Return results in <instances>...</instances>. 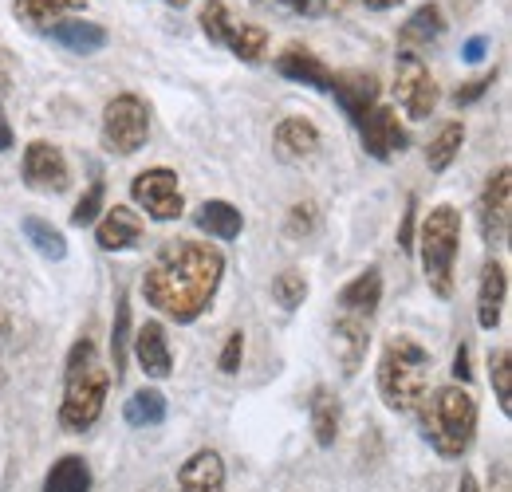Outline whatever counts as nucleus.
I'll use <instances>...</instances> for the list:
<instances>
[{"instance_id":"ddd939ff","label":"nucleus","mask_w":512,"mask_h":492,"mask_svg":"<svg viewBox=\"0 0 512 492\" xmlns=\"http://www.w3.org/2000/svg\"><path fill=\"white\" fill-rule=\"evenodd\" d=\"M359 138H363V150L371 158H379V162H390L394 154H402L410 146V134H406V126L398 123L394 107H375L359 126Z\"/></svg>"},{"instance_id":"aec40b11","label":"nucleus","mask_w":512,"mask_h":492,"mask_svg":"<svg viewBox=\"0 0 512 492\" xmlns=\"http://www.w3.org/2000/svg\"><path fill=\"white\" fill-rule=\"evenodd\" d=\"M335 304H339V315L371 319L379 311V304H383V276H379V268H367L351 284H343L339 296H335Z\"/></svg>"},{"instance_id":"37998d69","label":"nucleus","mask_w":512,"mask_h":492,"mask_svg":"<svg viewBox=\"0 0 512 492\" xmlns=\"http://www.w3.org/2000/svg\"><path fill=\"white\" fill-rule=\"evenodd\" d=\"M276 4H284V8H288V12H296V16L316 12V0H276Z\"/></svg>"},{"instance_id":"b1692460","label":"nucleus","mask_w":512,"mask_h":492,"mask_svg":"<svg viewBox=\"0 0 512 492\" xmlns=\"http://www.w3.org/2000/svg\"><path fill=\"white\" fill-rule=\"evenodd\" d=\"M193 225H197L201 233H209L213 241H237L241 229H245V217H241V209L229 205V201H201L197 213H193Z\"/></svg>"},{"instance_id":"a211bd4d","label":"nucleus","mask_w":512,"mask_h":492,"mask_svg":"<svg viewBox=\"0 0 512 492\" xmlns=\"http://www.w3.org/2000/svg\"><path fill=\"white\" fill-rule=\"evenodd\" d=\"M276 71H280L284 79H292V83L312 87V91H331V67H327L316 52L300 48V44H292V48H284V52L276 56Z\"/></svg>"},{"instance_id":"4468645a","label":"nucleus","mask_w":512,"mask_h":492,"mask_svg":"<svg viewBox=\"0 0 512 492\" xmlns=\"http://www.w3.org/2000/svg\"><path fill=\"white\" fill-rule=\"evenodd\" d=\"M134 355L146 378H170L174 374V355H170V339L166 327L158 319H146L134 335Z\"/></svg>"},{"instance_id":"39448f33","label":"nucleus","mask_w":512,"mask_h":492,"mask_svg":"<svg viewBox=\"0 0 512 492\" xmlns=\"http://www.w3.org/2000/svg\"><path fill=\"white\" fill-rule=\"evenodd\" d=\"M457 248H461V213L453 205H434L418 229V256H422V276L430 292L442 300L453 296Z\"/></svg>"},{"instance_id":"2eb2a0df","label":"nucleus","mask_w":512,"mask_h":492,"mask_svg":"<svg viewBox=\"0 0 512 492\" xmlns=\"http://www.w3.org/2000/svg\"><path fill=\"white\" fill-rule=\"evenodd\" d=\"M331 347H335V359L343 374H355L367 359V347H371V327L367 319L359 315H339L335 319V331H331Z\"/></svg>"},{"instance_id":"9b49d317","label":"nucleus","mask_w":512,"mask_h":492,"mask_svg":"<svg viewBox=\"0 0 512 492\" xmlns=\"http://www.w3.org/2000/svg\"><path fill=\"white\" fill-rule=\"evenodd\" d=\"M24 185L36 193H64L71 185V170L60 146L36 138L24 146Z\"/></svg>"},{"instance_id":"423d86ee","label":"nucleus","mask_w":512,"mask_h":492,"mask_svg":"<svg viewBox=\"0 0 512 492\" xmlns=\"http://www.w3.org/2000/svg\"><path fill=\"white\" fill-rule=\"evenodd\" d=\"M150 138V107L146 99H138L134 91L115 95L107 107H103V146L119 158H130L146 146Z\"/></svg>"},{"instance_id":"5701e85b","label":"nucleus","mask_w":512,"mask_h":492,"mask_svg":"<svg viewBox=\"0 0 512 492\" xmlns=\"http://www.w3.org/2000/svg\"><path fill=\"white\" fill-rule=\"evenodd\" d=\"M276 150H280V158H288V162L312 158V154L320 150V126L312 123V119H300V115L284 119V123L276 126Z\"/></svg>"},{"instance_id":"f3484780","label":"nucleus","mask_w":512,"mask_h":492,"mask_svg":"<svg viewBox=\"0 0 512 492\" xmlns=\"http://www.w3.org/2000/svg\"><path fill=\"white\" fill-rule=\"evenodd\" d=\"M505 296H509V268L501 260H489L481 268V288H477V323L485 331H493L501 323L505 311Z\"/></svg>"},{"instance_id":"09e8293b","label":"nucleus","mask_w":512,"mask_h":492,"mask_svg":"<svg viewBox=\"0 0 512 492\" xmlns=\"http://www.w3.org/2000/svg\"><path fill=\"white\" fill-rule=\"evenodd\" d=\"M162 4H170V8H186L190 0H162Z\"/></svg>"},{"instance_id":"4be33fe9","label":"nucleus","mask_w":512,"mask_h":492,"mask_svg":"<svg viewBox=\"0 0 512 492\" xmlns=\"http://www.w3.org/2000/svg\"><path fill=\"white\" fill-rule=\"evenodd\" d=\"M178 489L182 492H225V461L217 449H197L190 461L178 469Z\"/></svg>"},{"instance_id":"e433bc0d","label":"nucleus","mask_w":512,"mask_h":492,"mask_svg":"<svg viewBox=\"0 0 512 492\" xmlns=\"http://www.w3.org/2000/svg\"><path fill=\"white\" fill-rule=\"evenodd\" d=\"M241 359H245V331H229L217 367H221V374H237V370H241Z\"/></svg>"},{"instance_id":"412c9836","label":"nucleus","mask_w":512,"mask_h":492,"mask_svg":"<svg viewBox=\"0 0 512 492\" xmlns=\"http://www.w3.org/2000/svg\"><path fill=\"white\" fill-rule=\"evenodd\" d=\"M44 36H52L60 48L75 52V56H95V52H103L111 44V32L103 24H95V20H56Z\"/></svg>"},{"instance_id":"a18cd8bd","label":"nucleus","mask_w":512,"mask_h":492,"mask_svg":"<svg viewBox=\"0 0 512 492\" xmlns=\"http://www.w3.org/2000/svg\"><path fill=\"white\" fill-rule=\"evenodd\" d=\"M367 8H375V12H386V8H398L402 0H363Z\"/></svg>"},{"instance_id":"58836bf2","label":"nucleus","mask_w":512,"mask_h":492,"mask_svg":"<svg viewBox=\"0 0 512 492\" xmlns=\"http://www.w3.org/2000/svg\"><path fill=\"white\" fill-rule=\"evenodd\" d=\"M485 52H489V36H469V40L461 44V60L465 63H481Z\"/></svg>"},{"instance_id":"473e14b6","label":"nucleus","mask_w":512,"mask_h":492,"mask_svg":"<svg viewBox=\"0 0 512 492\" xmlns=\"http://www.w3.org/2000/svg\"><path fill=\"white\" fill-rule=\"evenodd\" d=\"M272 300H276L284 311L300 308V304L308 300V280H304V272H296V268L280 272V276L272 280Z\"/></svg>"},{"instance_id":"c9c22d12","label":"nucleus","mask_w":512,"mask_h":492,"mask_svg":"<svg viewBox=\"0 0 512 492\" xmlns=\"http://www.w3.org/2000/svg\"><path fill=\"white\" fill-rule=\"evenodd\" d=\"M493 83H497V67L485 71V75H477V79H469L465 87H457V91H453V107H469V103H477Z\"/></svg>"},{"instance_id":"c756f323","label":"nucleus","mask_w":512,"mask_h":492,"mask_svg":"<svg viewBox=\"0 0 512 492\" xmlns=\"http://www.w3.org/2000/svg\"><path fill=\"white\" fill-rule=\"evenodd\" d=\"M20 229H24L28 245L36 248L40 256H48V260H64V256H67L64 233H60L56 225H48L44 217H24V221H20Z\"/></svg>"},{"instance_id":"bb28decb","label":"nucleus","mask_w":512,"mask_h":492,"mask_svg":"<svg viewBox=\"0 0 512 492\" xmlns=\"http://www.w3.org/2000/svg\"><path fill=\"white\" fill-rule=\"evenodd\" d=\"M123 418L138 430H150V426H162L166 422V394L154 390V386H142L134 390L123 406Z\"/></svg>"},{"instance_id":"2f4dec72","label":"nucleus","mask_w":512,"mask_h":492,"mask_svg":"<svg viewBox=\"0 0 512 492\" xmlns=\"http://www.w3.org/2000/svg\"><path fill=\"white\" fill-rule=\"evenodd\" d=\"M489 382H493V394H497L501 414H512V351L509 347L489 351Z\"/></svg>"},{"instance_id":"4c0bfd02","label":"nucleus","mask_w":512,"mask_h":492,"mask_svg":"<svg viewBox=\"0 0 512 492\" xmlns=\"http://www.w3.org/2000/svg\"><path fill=\"white\" fill-rule=\"evenodd\" d=\"M414 225H418V197H406V213H402V225H398V248L402 252H414Z\"/></svg>"},{"instance_id":"a878e982","label":"nucleus","mask_w":512,"mask_h":492,"mask_svg":"<svg viewBox=\"0 0 512 492\" xmlns=\"http://www.w3.org/2000/svg\"><path fill=\"white\" fill-rule=\"evenodd\" d=\"M44 492H91V465L79 453H64L48 477H44Z\"/></svg>"},{"instance_id":"9d476101","label":"nucleus","mask_w":512,"mask_h":492,"mask_svg":"<svg viewBox=\"0 0 512 492\" xmlns=\"http://www.w3.org/2000/svg\"><path fill=\"white\" fill-rule=\"evenodd\" d=\"M509 193H512V174L509 166H501L497 174H489V182L481 189V201H477V229H481V241L493 245H505L509 237Z\"/></svg>"},{"instance_id":"dca6fc26","label":"nucleus","mask_w":512,"mask_h":492,"mask_svg":"<svg viewBox=\"0 0 512 492\" xmlns=\"http://www.w3.org/2000/svg\"><path fill=\"white\" fill-rule=\"evenodd\" d=\"M142 233H146V225H142V217L127 209V205H111L107 213H103V221H99V229H95V241L103 252H123V248H134L142 241Z\"/></svg>"},{"instance_id":"49530a36","label":"nucleus","mask_w":512,"mask_h":492,"mask_svg":"<svg viewBox=\"0 0 512 492\" xmlns=\"http://www.w3.org/2000/svg\"><path fill=\"white\" fill-rule=\"evenodd\" d=\"M347 0H323V12H339Z\"/></svg>"},{"instance_id":"7ed1b4c3","label":"nucleus","mask_w":512,"mask_h":492,"mask_svg":"<svg viewBox=\"0 0 512 492\" xmlns=\"http://www.w3.org/2000/svg\"><path fill=\"white\" fill-rule=\"evenodd\" d=\"M418 422L438 457H465L477 437V398L457 382L426 390V398L418 402Z\"/></svg>"},{"instance_id":"c03bdc74","label":"nucleus","mask_w":512,"mask_h":492,"mask_svg":"<svg viewBox=\"0 0 512 492\" xmlns=\"http://www.w3.org/2000/svg\"><path fill=\"white\" fill-rule=\"evenodd\" d=\"M457 492H481V489H477V477H473L469 469L461 473V485H457Z\"/></svg>"},{"instance_id":"c85d7f7f","label":"nucleus","mask_w":512,"mask_h":492,"mask_svg":"<svg viewBox=\"0 0 512 492\" xmlns=\"http://www.w3.org/2000/svg\"><path fill=\"white\" fill-rule=\"evenodd\" d=\"M461 142H465V126L446 123L434 138H430V146H426V166H430L434 174L449 170V166H453V158L461 154Z\"/></svg>"},{"instance_id":"6e6552de","label":"nucleus","mask_w":512,"mask_h":492,"mask_svg":"<svg viewBox=\"0 0 512 492\" xmlns=\"http://www.w3.org/2000/svg\"><path fill=\"white\" fill-rule=\"evenodd\" d=\"M130 201H134L150 221H178V217L186 213V197H182L178 174L166 170V166H154V170L134 174V182H130Z\"/></svg>"},{"instance_id":"f8f14e48","label":"nucleus","mask_w":512,"mask_h":492,"mask_svg":"<svg viewBox=\"0 0 512 492\" xmlns=\"http://www.w3.org/2000/svg\"><path fill=\"white\" fill-rule=\"evenodd\" d=\"M331 95L339 103V111L355 126H363V119L379 107V79L371 71L347 67V71H331Z\"/></svg>"},{"instance_id":"f704fd0d","label":"nucleus","mask_w":512,"mask_h":492,"mask_svg":"<svg viewBox=\"0 0 512 492\" xmlns=\"http://www.w3.org/2000/svg\"><path fill=\"white\" fill-rule=\"evenodd\" d=\"M288 237H296V241H308V237H316L320 233V209L312 205V201H300V205H292V213H288Z\"/></svg>"},{"instance_id":"393cba45","label":"nucleus","mask_w":512,"mask_h":492,"mask_svg":"<svg viewBox=\"0 0 512 492\" xmlns=\"http://www.w3.org/2000/svg\"><path fill=\"white\" fill-rule=\"evenodd\" d=\"M83 8H87V0H12V16L36 32H48L67 12H83Z\"/></svg>"},{"instance_id":"79ce46f5","label":"nucleus","mask_w":512,"mask_h":492,"mask_svg":"<svg viewBox=\"0 0 512 492\" xmlns=\"http://www.w3.org/2000/svg\"><path fill=\"white\" fill-rule=\"evenodd\" d=\"M493 492H512V485H509V465L501 461L497 469H493Z\"/></svg>"},{"instance_id":"1a4fd4ad","label":"nucleus","mask_w":512,"mask_h":492,"mask_svg":"<svg viewBox=\"0 0 512 492\" xmlns=\"http://www.w3.org/2000/svg\"><path fill=\"white\" fill-rule=\"evenodd\" d=\"M394 99L410 119H430L438 107V83L430 67L410 52H398L394 60Z\"/></svg>"},{"instance_id":"6ab92c4d","label":"nucleus","mask_w":512,"mask_h":492,"mask_svg":"<svg viewBox=\"0 0 512 492\" xmlns=\"http://www.w3.org/2000/svg\"><path fill=\"white\" fill-rule=\"evenodd\" d=\"M442 32H446V16H442V8L430 0V4L414 8V16H410V20L398 28V52L418 56L422 48L438 44V40H442Z\"/></svg>"},{"instance_id":"7c9ffc66","label":"nucleus","mask_w":512,"mask_h":492,"mask_svg":"<svg viewBox=\"0 0 512 492\" xmlns=\"http://www.w3.org/2000/svg\"><path fill=\"white\" fill-rule=\"evenodd\" d=\"M127 343H130V300L127 292H119V300H115V335H111V370H115V382L127 374Z\"/></svg>"},{"instance_id":"20e7f679","label":"nucleus","mask_w":512,"mask_h":492,"mask_svg":"<svg viewBox=\"0 0 512 492\" xmlns=\"http://www.w3.org/2000/svg\"><path fill=\"white\" fill-rule=\"evenodd\" d=\"M430 370H434V359L418 339L390 335L383 355H379V367H375V386H379L386 410L414 414L430 390Z\"/></svg>"},{"instance_id":"a19ab883","label":"nucleus","mask_w":512,"mask_h":492,"mask_svg":"<svg viewBox=\"0 0 512 492\" xmlns=\"http://www.w3.org/2000/svg\"><path fill=\"white\" fill-rule=\"evenodd\" d=\"M12 146H16V134H12L8 115H4V107H0V154H4V150H12Z\"/></svg>"},{"instance_id":"cd10ccee","label":"nucleus","mask_w":512,"mask_h":492,"mask_svg":"<svg viewBox=\"0 0 512 492\" xmlns=\"http://www.w3.org/2000/svg\"><path fill=\"white\" fill-rule=\"evenodd\" d=\"M308 410H312V433H316V445H320V449H331V445H335V437H339V398H331V390L316 386V394H312Z\"/></svg>"},{"instance_id":"de8ad7c7","label":"nucleus","mask_w":512,"mask_h":492,"mask_svg":"<svg viewBox=\"0 0 512 492\" xmlns=\"http://www.w3.org/2000/svg\"><path fill=\"white\" fill-rule=\"evenodd\" d=\"M8 335V315H0V339Z\"/></svg>"},{"instance_id":"0eeeda50","label":"nucleus","mask_w":512,"mask_h":492,"mask_svg":"<svg viewBox=\"0 0 512 492\" xmlns=\"http://www.w3.org/2000/svg\"><path fill=\"white\" fill-rule=\"evenodd\" d=\"M201 32L213 40V44H225L237 60L260 63V56L268 52V32L260 24H241L229 16V8L221 0H209L201 8Z\"/></svg>"},{"instance_id":"ea45409f","label":"nucleus","mask_w":512,"mask_h":492,"mask_svg":"<svg viewBox=\"0 0 512 492\" xmlns=\"http://www.w3.org/2000/svg\"><path fill=\"white\" fill-rule=\"evenodd\" d=\"M453 378H457V386H465V382L473 378V367H469V347H465V343L453 351Z\"/></svg>"},{"instance_id":"f03ea898","label":"nucleus","mask_w":512,"mask_h":492,"mask_svg":"<svg viewBox=\"0 0 512 492\" xmlns=\"http://www.w3.org/2000/svg\"><path fill=\"white\" fill-rule=\"evenodd\" d=\"M111 394V370L99 363L95 339H75L64 370V402H60V426L67 433H87L107 406Z\"/></svg>"},{"instance_id":"72a5a7b5","label":"nucleus","mask_w":512,"mask_h":492,"mask_svg":"<svg viewBox=\"0 0 512 492\" xmlns=\"http://www.w3.org/2000/svg\"><path fill=\"white\" fill-rule=\"evenodd\" d=\"M103 201H107V185L91 182V189H87V193L75 201V209H71V225H75V229L95 225V221H99V213H103Z\"/></svg>"},{"instance_id":"f257e3e1","label":"nucleus","mask_w":512,"mask_h":492,"mask_svg":"<svg viewBox=\"0 0 512 492\" xmlns=\"http://www.w3.org/2000/svg\"><path fill=\"white\" fill-rule=\"evenodd\" d=\"M221 280H225V252L217 245H209V241H166L154 252V260L142 276V296L166 319L193 323L209 311Z\"/></svg>"}]
</instances>
